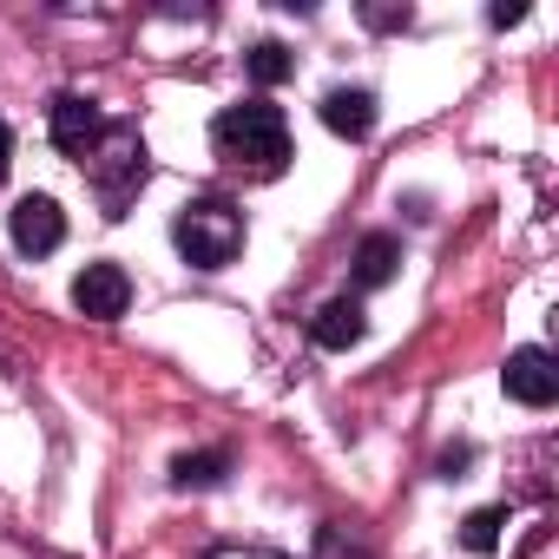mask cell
Here are the masks:
<instances>
[{"label":"cell","mask_w":559,"mask_h":559,"mask_svg":"<svg viewBox=\"0 0 559 559\" xmlns=\"http://www.w3.org/2000/svg\"><path fill=\"white\" fill-rule=\"evenodd\" d=\"M211 145H217L224 165H237L250 178H276L290 165V119L270 99H237L211 119Z\"/></svg>","instance_id":"cell-1"},{"label":"cell","mask_w":559,"mask_h":559,"mask_svg":"<svg viewBox=\"0 0 559 559\" xmlns=\"http://www.w3.org/2000/svg\"><path fill=\"white\" fill-rule=\"evenodd\" d=\"M80 171L93 178V191L106 198V211L119 217L132 198H139V185H145V139H139V126H126V119H106V132H99V145L80 158Z\"/></svg>","instance_id":"cell-2"},{"label":"cell","mask_w":559,"mask_h":559,"mask_svg":"<svg viewBox=\"0 0 559 559\" xmlns=\"http://www.w3.org/2000/svg\"><path fill=\"white\" fill-rule=\"evenodd\" d=\"M171 243L185 250V263L198 270H224L243 250V211L230 198H191L171 224Z\"/></svg>","instance_id":"cell-3"},{"label":"cell","mask_w":559,"mask_h":559,"mask_svg":"<svg viewBox=\"0 0 559 559\" xmlns=\"http://www.w3.org/2000/svg\"><path fill=\"white\" fill-rule=\"evenodd\" d=\"M73 304H80V317H93V323H119L126 304H132V276H126L119 263H86V270L73 276Z\"/></svg>","instance_id":"cell-4"},{"label":"cell","mask_w":559,"mask_h":559,"mask_svg":"<svg viewBox=\"0 0 559 559\" xmlns=\"http://www.w3.org/2000/svg\"><path fill=\"white\" fill-rule=\"evenodd\" d=\"M500 382H507V395L520 408H552V395H559V369H552L546 349H513L507 369H500Z\"/></svg>","instance_id":"cell-5"},{"label":"cell","mask_w":559,"mask_h":559,"mask_svg":"<svg viewBox=\"0 0 559 559\" xmlns=\"http://www.w3.org/2000/svg\"><path fill=\"white\" fill-rule=\"evenodd\" d=\"M99 132H106V112H99L86 93H60V99H53V145H60L67 158H86V152L99 145Z\"/></svg>","instance_id":"cell-6"},{"label":"cell","mask_w":559,"mask_h":559,"mask_svg":"<svg viewBox=\"0 0 559 559\" xmlns=\"http://www.w3.org/2000/svg\"><path fill=\"white\" fill-rule=\"evenodd\" d=\"M14 243H21V257H53L67 243V211L53 198H21L14 204Z\"/></svg>","instance_id":"cell-7"},{"label":"cell","mask_w":559,"mask_h":559,"mask_svg":"<svg viewBox=\"0 0 559 559\" xmlns=\"http://www.w3.org/2000/svg\"><path fill=\"white\" fill-rule=\"evenodd\" d=\"M323 126H330L336 139H369V132H376V93H362V86L323 93Z\"/></svg>","instance_id":"cell-8"},{"label":"cell","mask_w":559,"mask_h":559,"mask_svg":"<svg viewBox=\"0 0 559 559\" xmlns=\"http://www.w3.org/2000/svg\"><path fill=\"white\" fill-rule=\"evenodd\" d=\"M362 330H369L362 304H356V297H330V304L317 310V323H310V343H317V349H356Z\"/></svg>","instance_id":"cell-9"},{"label":"cell","mask_w":559,"mask_h":559,"mask_svg":"<svg viewBox=\"0 0 559 559\" xmlns=\"http://www.w3.org/2000/svg\"><path fill=\"white\" fill-rule=\"evenodd\" d=\"M395 263H402V243H395L389 230H369V237L356 243V284H362V290H382L389 276H395Z\"/></svg>","instance_id":"cell-10"},{"label":"cell","mask_w":559,"mask_h":559,"mask_svg":"<svg viewBox=\"0 0 559 559\" xmlns=\"http://www.w3.org/2000/svg\"><path fill=\"white\" fill-rule=\"evenodd\" d=\"M224 474H230V448H204V454L171 461V487H217Z\"/></svg>","instance_id":"cell-11"},{"label":"cell","mask_w":559,"mask_h":559,"mask_svg":"<svg viewBox=\"0 0 559 559\" xmlns=\"http://www.w3.org/2000/svg\"><path fill=\"white\" fill-rule=\"evenodd\" d=\"M243 67H250V80H257V86H284V80L297 73V53H290L284 40H257V47L243 53Z\"/></svg>","instance_id":"cell-12"},{"label":"cell","mask_w":559,"mask_h":559,"mask_svg":"<svg viewBox=\"0 0 559 559\" xmlns=\"http://www.w3.org/2000/svg\"><path fill=\"white\" fill-rule=\"evenodd\" d=\"M500 526H507V507H480V513H467L461 546H467V552H493V546H500Z\"/></svg>","instance_id":"cell-13"},{"label":"cell","mask_w":559,"mask_h":559,"mask_svg":"<svg viewBox=\"0 0 559 559\" xmlns=\"http://www.w3.org/2000/svg\"><path fill=\"white\" fill-rule=\"evenodd\" d=\"M211 559H284V552H270V546H224V552H211Z\"/></svg>","instance_id":"cell-14"},{"label":"cell","mask_w":559,"mask_h":559,"mask_svg":"<svg viewBox=\"0 0 559 559\" xmlns=\"http://www.w3.org/2000/svg\"><path fill=\"white\" fill-rule=\"evenodd\" d=\"M369 27H408V8L395 14V8H369Z\"/></svg>","instance_id":"cell-15"},{"label":"cell","mask_w":559,"mask_h":559,"mask_svg":"<svg viewBox=\"0 0 559 559\" xmlns=\"http://www.w3.org/2000/svg\"><path fill=\"white\" fill-rule=\"evenodd\" d=\"M8 165H14V132H8V119H0V178H8Z\"/></svg>","instance_id":"cell-16"}]
</instances>
